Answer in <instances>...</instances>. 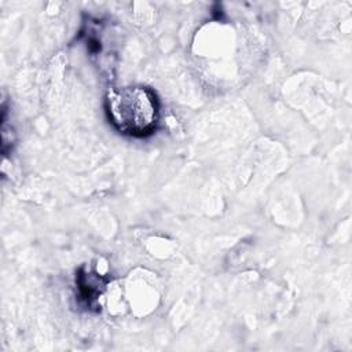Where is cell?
Returning a JSON list of instances; mask_svg holds the SVG:
<instances>
[{
    "mask_svg": "<svg viewBox=\"0 0 352 352\" xmlns=\"http://www.w3.org/2000/svg\"><path fill=\"white\" fill-rule=\"evenodd\" d=\"M104 111L111 126L122 135L146 138L160 122V100L143 85L110 88L104 96Z\"/></svg>",
    "mask_w": 352,
    "mask_h": 352,
    "instance_id": "1",
    "label": "cell"
},
{
    "mask_svg": "<svg viewBox=\"0 0 352 352\" xmlns=\"http://www.w3.org/2000/svg\"><path fill=\"white\" fill-rule=\"evenodd\" d=\"M76 280H77L80 298L82 301H85L89 308L95 307L96 301H98V298L102 294V290L104 287V282L100 280L99 275L92 274V272L78 274Z\"/></svg>",
    "mask_w": 352,
    "mask_h": 352,
    "instance_id": "2",
    "label": "cell"
}]
</instances>
